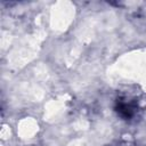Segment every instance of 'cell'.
Here are the masks:
<instances>
[{
    "instance_id": "1",
    "label": "cell",
    "mask_w": 146,
    "mask_h": 146,
    "mask_svg": "<svg viewBox=\"0 0 146 146\" xmlns=\"http://www.w3.org/2000/svg\"><path fill=\"white\" fill-rule=\"evenodd\" d=\"M116 112L123 119H131L136 113V105L128 99H121L116 104Z\"/></svg>"
}]
</instances>
